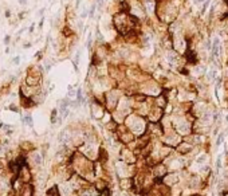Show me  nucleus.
Listing matches in <instances>:
<instances>
[{"label": "nucleus", "instance_id": "nucleus-2", "mask_svg": "<svg viewBox=\"0 0 228 196\" xmlns=\"http://www.w3.org/2000/svg\"><path fill=\"white\" fill-rule=\"evenodd\" d=\"M205 161H207V156H205V154H200V156H199V157L196 159V163H197L199 165H200V164H204Z\"/></svg>", "mask_w": 228, "mask_h": 196}, {"label": "nucleus", "instance_id": "nucleus-1", "mask_svg": "<svg viewBox=\"0 0 228 196\" xmlns=\"http://www.w3.org/2000/svg\"><path fill=\"white\" fill-rule=\"evenodd\" d=\"M219 50H220V39L219 38H215L213 39V44H212V54H213V56H219Z\"/></svg>", "mask_w": 228, "mask_h": 196}, {"label": "nucleus", "instance_id": "nucleus-3", "mask_svg": "<svg viewBox=\"0 0 228 196\" xmlns=\"http://www.w3.org/2000/svg\"><path fill=\"white\" fill-rule=\"evenodd\" d=\"M223 140H224V134H220V136H219V138H217V145H220L221 142H223Z\"/></svg>", "mask_w": 228, "mask_h": 196}, {"label": "nucleus", "instance_id": "nucleus-7", "mask_svg": "<svg viewBox=\"0 0 228 196\" xmlns=\"http://www.w3.org/2000/svg\"><path fill=\"white\" fill-rule=\"evenodd\" d=\"M225 121H228V116H227V117H225Z\"/></svg>", "mask_w": 228, "mask_h": 196}, {"label": "nucleus", "instance_id": "nucleus-5", "mask_svg": "<svg viewBox=\"0 0 228 196\" xmlns=\"http://www.w3.org/2000/svg\"><path fill=\"white\" fill-rule=\"evenodd\" d=\"M215 75H216V71H215V70H212V71H211V73H209V78H211V79H213V78H215Z\"/></svg>", "mask_w": 228, "mask_h": 196}, {"label": "nucleus", "instance_id": "nucleus-4", "mask_svg": "<svg viewBox=\"0 0 228 196\" xmlns=\"http://www.w3.org/2000/svg\"><path fill=\"white\" fill-rule=\"evenodd\" d=\"M208 4H209V0H207V1H205V3H204V5H203V10H201V12H203V14H204V12H205V10L208 8Z\"/></svg>", "mask_w": 228, "mask_h": 196}, {"label": "nucleus", "instance_id": "nucleus-6", "mask_svg": "<svg viewBox=\"0 0 228 196\" xmlns=\"http://www.w3.org/2000/svg\"><path fill=\"white\" fill-rule=\"evenodd\" d=\"M200 1H203V0H196V3H200Z\"/></svg>", "mask_w": 228, "mask_h": 196}]
</instances>
